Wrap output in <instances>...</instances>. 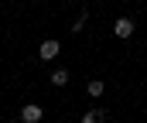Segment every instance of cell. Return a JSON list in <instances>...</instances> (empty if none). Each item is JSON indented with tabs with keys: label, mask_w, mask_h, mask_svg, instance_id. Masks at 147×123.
I'll return each instance as SVG.
<instances>
[{
	"label": "cell",
	"mask_w": 147,
	"mask_h": 123,
	"mask_svg": "<svg viewBox=\"0 0 147 123\" xmlns=\"http://www.w3.org/2000/svg\"><path fill=\"white\" fill-rule=\"evenodd\" d=\"M134 28H137V24H134L130 17H116V21H113V34H116V38H120V41L134 38Z\"/></svg>",
	"instance_id": "obj_1"
},
{
	"label": "cell",
	"mask_w": 147,
	"mask_h": 123,
	"mask_svg": "<svg viewBox=\"0 0 147 123\" xmlns=\"http://www.w3.org/2000/svg\"><path fill=\"white\" fill-rule=\"evenodd\" d=\"M58 51H62V41H55V38H48V41L38 44V58H41V62H51Z\"/></svg>",
	"instance_id": "obj_2"
},
{
	"label": "cell",
	"mask_w": 147,
	"mask_h": 123,
	"mask_svg": "<svg viewBox=\"0 0 147 123\" xmlns=\"http://www.w3.org/2000/svg\"><path fill=\"white\" fill-rule=\"evenodd\" d=\"M41 116H45L41 103H28V106L21 110V123H41Z\"/></svg>",
	"instance_id": "obj_3"
},
{
	"label": "cell",
	"mask_w": 147,
	"mask_h": 123,
	"mask_svg": "<svg viewBox=\"0 0 147 123\" xmlns=\"http://www.w3.org/2000/svg\"><path fill=\"white\" fill-rule=\"evenodd\" d=\"M103 89H106V85H103L99 79H89V85H86V92H89V96H103Z\"/></svg>",
	"instance_id": "obj_6"
},
{
	"label": "cell",
	"mask_w": 147,
	"mask_h": 123,
	"mask_svg": "<svg viewBox=\"0 0 147 123\" xmlns=\"http://www.w3.org/2000/svg\"><path fill=\"white\" fill-rule=\"evenodd\" d=\"M106 116H110L106 110H89V113H82V120H79V123H103Z\"/></svg>",
	"instance_id": "obj_4"
},
{
	"label": "cell",
	"mask_w": 147,
	"mask_h": 123,
	"mask_svg": "<svg viewBox=\"0 0 147 123\" xmlns=\"http://www.w3.org/2000/svg\"><path fill=\"white\" fill-rule=\"evenodd\" d=\"M86 21H89V10H82L79 17H75V24H72V31H82L86 28Z\"/></svg>",
	"instance_id": "obj_7"
},
{
	"label": "cell",
	"mask_w": 147,
	"mask_h": 123,
	"mask_svg": "<svg viewBox=\"0 0 147 123\" xmlns=\"http://www.w3.org/2000/svg\"><path fill=\"white\" fill-rule=\"evenodd\" d=\"M51 85H69V69H55L51 72Z\"/></svg>",
	"instance_id": "obj_5"
}]
</instances>
